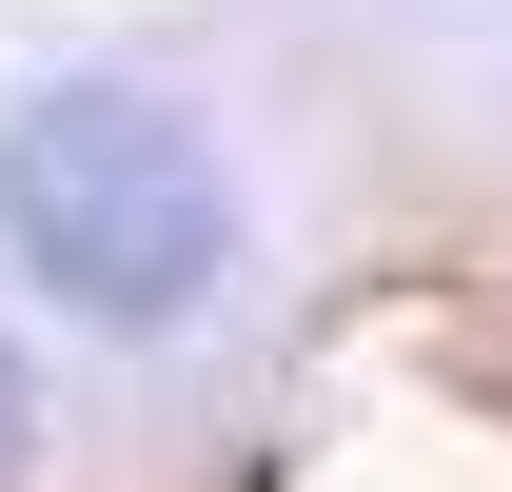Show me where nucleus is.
I'll use <instances>...</instances> for the list:
<instances>
[{
	"label": "nucleus",
	"mask_w": 512,
	"mask_h": 492,
	"mask_svg": "<svg viewBox=\"0 0 512 492\" xmlns=\"http://www.w3.org/2000/svg\"><path fill=\"white\" fill-rule=\"evenodd\" d=\"M0 237L40 256L99 335H158V315L237 256V197H217V158H197L158 99L79 79V99H40V119L0 138Z\"/></svg>",
	"instance_id": "f257e3e1"
},
{
	"label": "nucleus",
	"mask_w": 512,
	"mask_h": 492,
	"mask_svg": "<svg viewBox=\"0 0 512 492\" xmlns=\"http://www.w3.org/2000/svg\"><path fill=\"white\" fill-rule=\"evenodd\" d=\"M0 473H20V355H0Z\"/></svg>",
	"instance_id": "f03ea898"
}]
</instances>
